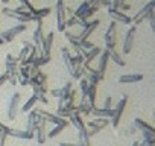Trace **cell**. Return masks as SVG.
Returning <instances> with one entry per match:
<instances>
[{"instance_id":"cell-1","label":"cell","mask_w":155,"mask_h":146,"mask_svg":"<svg viewBox=\"0 0 155 146\" xmlns=\"http://www.w3.org/2000/svg\"><path fill=\"white\" fill-rule=\"evenodd\" d=\"M5 15H8V17H11V18H15L17 22H20V23H28V22H35L34 20V17L28 12V9L21 5L20 8H15V9H9V8H5L3 11H2Z\"/></svg>"},{"instance_id":"cell-2","label":"cell","mask_w":155,"mask_h":146,"mask_svg":"<svg viewBox=\"0 0 155 146\" xmlns=\"http://www.w3.org/2000/svg\"><path fill=\"white\" fill-rule=\"evenodd\" d=\"M126 104H128V96L125 95V96H122V98H120L119 104H117V105H116V108L113 110V114H111L110 122H111V125H113V128H114V129H117V126H119V122H120V119H122V114H123V110H125Z\"/></svg>"},{"instance_id":"cell-3","label":"cell","mask_w":155,"mask_h":146,"mask_svg":"<svg viewBox=\"0 0 155 146\" xmlns=\"http://www.w3.org/2000/svg\"><path fill=\"white\" fill-rule=\"evenodd\" d=\"M153 8H155V0H150L149 3H146V5H144V6H143V8H141V9L132 17V18H131V23H132L134 26H138L144 18H147L149 12L153 11Z\"/></svg>"},{"instance_id":"cell-4","label":"cell","mask_w":155,"mask_h":146,"mask_svg":"<svg viewBox=\"0 0 155 146\" xmlns=\"http://www.w3.org/2000/svg\"><path fill=\"white\" fill-rule=\"evenodd\" d=\"M65 6H64V2L62 0H58L56 5H55V14H56V28L59 32H64L65 31Z\"/></svg>"},{"instance_id":"cell-5","label":"cell","mask_w":155,"mask_h":146,"mask_svg":"<svg viewBox=\"0 0 155 146\" xmlns=\"http://www.w3.org/2000/svg\"><path fill=\"white\" fill-rule=\"evenodd\" d=\"M3 134L9 135V137H15V138H23V140H31V138L35 137V134H32V132H29L26 129L21 131V129H14V128H8V126H5Z\"/></svg>"},{"instance_id":"cell-6","label":"cell","mask_w":155,"mask_h":146,"mask_svg":"<svg viewBox=\"0 0 155 146\" xmlns=\"http://www.w3.org/2000/svg\"><path fill=\"white\" fill-rule=\"evenodd\" d=\"M23 6L28 9V12H29V14L34 17V20H35V22H37L38 18L47 17V15L52 12V9H50V8H41V9H37V8H34V6L31 5V2H26Z\"/></svg>"},{"instance_id":"cell-7","label":"cell","mask_w":155,"mask_h":146,"mask_svg":"<svg viewBox=\"0 0 155 146\" xmlns=\"http://www.w3.org/2000/svg\"><path fill=\"white\" fill-rule=\"evenodd\" d=\"M116 22H113L111 25H110V28L107 29V32H105V44H107V50H113L114 49V46H116Z\"/></svg>"},{"instance_id":"cell-8","label":"cell","mask_w":155,"mask_h":146,"mask_svg":"<svg viewBox=\"0 0 155 146\" xmlns=\"http://www.w3.org/2000/svg\"><path fill=\"white\" fill-rule=\"evenodd\" d=\"M40 123H44V122L41 120V117H40V114L37 113V110L31 111L29 116H28V128H26V131L35 134V129H37V126H38Z\"/></svg>"},{"instance_id":"cell-9","label":"cell","mask_w":155,"mask_h":146,"mask_svg":"<svg viewBox=\"0 0 155 146\" xmlns=\"http://www.w3.org/2000/svg\"><path fill=\"white\" fill-rule=\"evenodd\" d=\"M18 102H20V95L18 93H14L9 99V104H8V117L9 120H14L15 116H17V110H18Z\"/></svg>"},{"instance_id":"cell-10","label":"cell","mask_w":155,"mask_h":146,"mask_svg":"<svg viewBox=\"0 0 155 146\" xmlns=\"http://www.w3.org/2000/svg\"><path fill=\"white\" fill-rule=\"evenodd\" d=\"M108 14H110V17L117 23H122V25H131V17H128L125 12H120V11H117V9H113V8H108Z\"/></svg>"},{"instance_id":"cell-11","label":"cell","mask_w":155,"mask_h":146,"mask_svg":"<svg viewBox=\"0 0 155 146\" xmlns=\"http://www.w3.org/2000/svg\"><path fill=\"white\" fill-rule=\"evenodd\" d=\"M135 29L137 26H131L129 31L126 32V37H125V43H123V53H129L131 49H132V44H134V37H135Z\"/></svg>"},{"instance_id":"cell-12","label":"cell","mask_w":155,"mask_h":146,"mask_svg":"<svg viewBox=\"0 0 155 146\" xmlns=\"http://www.w3.org/2000/svg\"><path fill=\"white\" fill-rule=\"evenodd\" d=\"M101 59H99V65H97V71H99V75L102 76V79H104V76H105V71H107V64H108V59H110V50H101Z\"/></svg>"},{"instance_id":"cell-13","label":"cell","mask_w":155,"mask_h":146,"mask_svg":"<svg viewBox=\"0 0 155 146\" xmlns=\"http://www.w3.org/2000/svg\"><path fill=\"white\" fill-rule=\"evenodd\" d=\"M53 32H50V34H47V35H44L43 37V41H41V46H40V49L43 50V55L44 56H50V49H52V43H53Z\"/></svg>"},{"instance_id":"cell-14","label":"cell","mask_w":155,"mask_h":146,"mask_svg":"<svg viewBox=\"0 0 155 146\" xmlns=\"http://www.w3.org/2000/svg\"><path fill=\"white\" fill-rule=\"evenodd\" d=\"M6 75L8 76H15V73H17V68H18V62L17 59L12 56V55H6Z\"/></svg>"},{"instance_id":"cell-15","label":"cell","mask_w":155,"mask_h":146,"mask_svg":"<svg viewBox=\"0 0 155 146\" xmlns=\"http://www.w3.org/2000/svg\"><path fill=\"white\" fill-rule=\"evenodd\" d=\"M37 23H38V26H37V29L34 31V34H32V40H34V46L37 47V49H40V46H41V41H43V22H41V18H38L37 20Z\"/></svg>"},{"instance_id":"cell-16","label":"cell","mask_w":155,"mask_h":146,"mask_svg":"<svg viewBox=\"0 0 155 146\" xmlns=\"http://www.w3.org/2000/svg\"><path fill=\"white\" fill-rule=\"evenodd\" d=\"M99 23H101L99 20H93V22H88V23H87V26H85V28L82 29V34H81V35H78V38H79L81 41L87 40V38H88V37L91 35V32H93V31H94V29H96V28L99 26Z\"/></svg>"},{"instance_id":"cell-17","label":"cell","mask_w":155,"mask_h":146,"mask_svg":"<svg viewBox=\"0 0 155 146\" xmlns=\"http://www.w3.org/2000/svg\"><path fill=\"white\" fill-rule=\"evenodd\" d=\"M143 79V75L140 73H126V75H122L119 78L120 84H134V82H140Z\"/></svg>"},{"instance_id":"cell-18","label":"cell","mask_w":155,"mask_h":146,"mask_svg":"<svg viewBox=\"0 0 155 146\" xmlns=\"http://www.w3.org/2000/svg\"><path fill=\"white\" fill-rule=\"evenodd\" d=\"M61 56H62V59H64V62H65V67H67L68 71L71 73L73 68H74V64H73V56L70 55V50H68L67 47H62V49H61Z\"/></svg>"},{"instance_id":"cell-19","label":"cell","mask_w":155,"mask_h":146,"mask_svg":"<svg viewBox=\"0 0 155 146\" xmlns=\"http://www.w3.org/2000/svg\"><path fill=\"white\" fill-rule=\"evenodd\" d=\"M90 114H93L94 117H99V119H111V114H113V108H93L91 110V113Z\"/></svg>"},{"instance_id":"cell-20","label":"cell","mask_w":155,"mask_h":146,"mask_svg":"<svg viewBox=\"0 0 155 146\" xmlns=\"http://www.w3.org/2000/svg\"><path fill=\"white\" fill-rule=\"evenodd\" d=\"M70 123H71L78 131H84V129H87V128H85V123L82 122V116L76 114V113L70 116Z\"/></svg>"},{"instance_id":"cell-21","label":"cell","mask_w":155,"mask_h":146,"mask_svg":"<svg viewBox=\"0 0 155 146\" xmlns=\"http://www.w3.org/2000/svg\"><path fill=\"white\" fill-rule=\"evenodd\" d=\"M64 37H65V40L73 46V49H74L76 53H78V50H79V43H81V40L78 38V35H74V34H71V32H68V31H64Z\"/></svg>"},{"instance_id":"cell-22","label":"cell","mask_w":155,"mask_h":146,"mask_svg":"<svg viewBox=\"0 0 155 146\" xmlns=\"http://www.w3.org/2000/svg\"><path fill=\"white\" fill-rule=\"evenodd\" d=\"M101 53V49L99 47H93V49H90L88 52H85V55H84V64H90L97 55Z\"/></svg>"},{"instance_id":"cell-23","label":"cell","mask_w":155,"mask_h":146,"mask_svg":"<svg viewBox=\"0 0 155 146\" xmlns=\"http://www.w3.org/2000/svg\"><path fill=\"white\" fill-rule=\"evenodd\" d=\"M37 102H38V96H37V95H32V96L26 101V104L21 107V113H29L31 110H34V107H35Z\"/></svg>"},{"instance_id":"cell-24","label":"cell","mask_w":155,"mask_h":146,"mask_svg":"<svg viewBox=\"0 0 155 146\" xmlns=\"http://www.w3.org/2000/svg\"><path fill=\"white\" fill-rule=\"evenodd\" d=\"M88 8H90V3H88V0H84L82 2V5L78 8L74 12H73V15L76 17V18H84V15H85V12L88 11Z\"/></svg>"},{"instance_id":"cell-25","label":"cell","mask_w":155,"mask_h":146,"mask_svg":"<svg viewBox=\"0 0 155 146\" xmlns=\"http://www.w3.org/2000/svg\"><path fill=\"white\" fill-rule=\"evenodd\" d=\"M68 125H70V122H68V120H64L62 123H59V125H55V128H53V129H52V131L47 134V137H49V138H55V137H56V135H58V134H59V132H61L64 128H67Z\"/></svg>"},{"instance_id":"cell-26","label":"cell","mask_w":155,"mask_h":146,"mask_svg":"<svg viewBox=\"0 0 155 146\" xmlns=\"http://www.w3.org/2000/svg\"><path fill=\"white\" fill-rule=\"evenodd\" d=\"M35 135H37V141H38L40 144H43V143L46 141V138H47V135H46V129H44V123H40V125L37 126V129H35Z\"/></svg>"},{"instance_id":"cell-27","label":"cell","mask_w":155,"mask_h":146,"mask_svg":"<svg viewBox=\"0 0 155 146\" xmlns=\"http://www.w3.org/2000/svg\"><path fill=\"white\" fill-rule=\"evenodd\" d=\"M134 122H135V128H138L140 131H149V132H155L153 126H150L147 122H144V120H141V119H135Z\"/></svg>"},{"instance_id":"cell-28","label":"cell","mask_w":155,"mask_h":146,"mask_svg":"<svg viewBox=\"0 0 155 146\" xmlns=\"http://www.w3.org/2000/svg\"><path fill=\"white\" fill-rule=\"evenodd\" d=\"M84 75H85L84 67H82V65H74V68H73V71H71L73 79H78V81H79L81 78H84Z\"/></svg>"},{"instance_id":"cell-29","label":"cell","mask_w":155,"mask_h":146,"mask_svg":"<svg viewBox=\"0 0 155 146\" xmlns=\"http://www.w3.org/2000/svg\"><path fill=\"white\" fill-rule=\"evenodd\" d=\"M78 132H79V144H82V146H91V143H90V135L87 134V129L78 131Z\"/></svg>"},{"instance_id":"cell-30","label":"cell","mask_w":155,"mask_h":146,"mask_svg":"<svg viewBox=\"0 0 155 146\" xmlns=\"http://www.w3.org/2000/svg\"><path fill=\"white\" fill-rule=\"evenodd\" d=\"M110 59H113V61H114L117 65H120V67H123V65L126 64V62L123 61V58H122V56L114 50V49H113V50H110Z\"/></svg>"},{"instance_id":"cell-31","label":"cell","mask_w":155,"mask_h":146,"mask_svg":"<svg viewBox=\"0 0 155 146\" xmlns=\"http://www.w3.org/2000/svg\"><path fill=\"white\" fill-rule=\"evenodd\" d=\"M50 61V56H37V59L32 62V67H37V68H40L41 65H44V64H47Z\"/></svg>"},{"instance_id":"cell-32","label":"cell","mask_w":155,"mask_h":146,"mask_svg":"<svg viewBox=\"0 0 155 146\" xmlns=\"http://www.w3.org/2000/svg\"><path fill=\"white\" fill-rule=\"evenodd\" d=\"M37 47H34L32 50H29V55H28V58H26V61H25V65H32V62L37 59Z\"/></svg>"},{"instance_id":"cell-33","label":"cell","mask_w":155,"mask_h":146,"mask_svg":"<svg viewBox=\"0 0 155 146\" xmlns=\"http://www.w3.org/2000/svg\"><path fill=\"white\" fill-rule=\"evenodd\" d=\"M28 29V26L26 25H23V23H20V25H17V26H14V28H11L9 29V32L15 37V35H18V34H21V32H25Z\"/></svg>"},{"instance_id":"cell-34","label":"cell","mask_w":155,"mask_h":146,"mask_svg":"<svg viewBox=\"0 0 155 146\" xmlns=\"http://www.w3.org/2000/svg\"><path fill=\"white\" fill-rule=\"evenodd\" d=\"M79 88L82 91V98H85V93H87V88H88V81L85 78H81L79 79Z\"/></svg>"},{"instance_id":"cell-35","label":"cell","mask_w":155,"mask_h":146,"mask_svg":"<svg viewBox=\"0 0 155 146\" xmlns=\"http://www.w3.org/2000/svg\"><path fill=\"white\" fill-rule=\"evenodd\" d=\"M147 18H149L150 31H152V34H155V11H150V12H149V15H147Z\"/></svg>"},{"instance_id":"cell-36","label":"cell","mask_w":155,"mask_h":146,"mask_svg":"<svg viewBox=\"0 0 155 146\" xmlns=\"http://www.w3.org/2000/svg\"><path fill=\"white\" fill-rule=\"evenodd\" d=\"M141 134H143V141H155V132L141 131Z\"/></svg>"},{"instance_id":"cell-37","label":"cell","mask_w":155,"mask_h":146,"mask_svg":"<svg viewBox=\"0 0 155 146\" xmlns=\"http://www.w3.org/2000/svg\"><path fill=\"white\" fill-rule=\"evenodd\" d=\"M76 22H78V18H76L74 15H71V17L65 18V28H73V26L76 25Z\"/></svg>"},{"instance_id":"cell-38","label":"cell","mask_w":155,"mask_h":146,"mask_svg":"<svg viewBox=\"0 0 155 146\" xmlns=\"http://www.w3.org/2000/svg\"><path fill=\"white\" fill-rule=\"evenodd\" d=\"M131 9V5H126V3H120L119 6H117V11H120V12H123V11H129Z\"/></svg>"},{"instance_id":"cell-39","label":"cell","mask_w":155,"mask_h":146,"mask_svg":"<svg viewBox=\"0 0 155 146\" xmlns=\"http://www.w3.org/2000/svg\"><path fill=\"white\" fill-rule=\"evenodd\" d=\"M8 78H9V76L6 75V73H5V75H0V87H2V85L8 81Z\"/></svg>"},{"instance_id":"cell-40","label":"cell","mask_w":155,"mask_h":146,"mask_svg":"<svg viewBox=\"0 0 155 146\" xmlns=\"http://www.w3.org/2000/svg\"><path fill=\"white\" fill-rule=\"evenodd\" d=\"M50 95H52L53 98H56V99H58V98L61 96V90H52V91H50Z\"/></svg>"},{"instance_id":"cell-41","label":"cell","mask_w":155,"mask_h":146,"mask_svg":"<svg viewBox=\"0 0 155 146\" xmlns=\"http://www.w3.org/2000/svg\"><path fill=\"white\" fill-rule=\"evenodd\" d=\"M6 137H8V135H5L3 132L0 134V146H5V140H6Z\"/></svg>"},{"instance_id":"cell-42","label":"cell","mask_w":155,"mask_h":146,"mask_svg":"<svg viewBox=\"0 0 155 146\" xmlns=\"http://www.w3.org/2000/svg\"><path fill=\"white\" fill-rule=\"evenodd\" d=\"M135 132V128H126V135H131Z\"/></svg>"},{"instance_id":"cell-43","label":"cell","mask_w":155,"mask_h":146,"mask_svg":"<svg viewBox=\"0 0 155 146\" xmlns=\"http://www.w3.org/2000/svg\"><path fill=\"white\" fill-rule=\"evenodd\" d=\"M88 3H90V6H91V5H99L101 0H88Z\"/></svg>"},{"instance_id":"cell-44","label":"cell","mask_w":155,"mask_h":146,"mask_svg":"<svg viewBox=\"0 0 155 146\" xmlns=\"http://www.w3.org/2000/svg\"><path fill=\"white\" fill-rule=\"evenodd\" d=\"M59 146H82V144H73V143H59Z\"/></svg>"},{"instance_id":"cell-45","label":"cell","mask_w":155,"mask_h":146,"mask_svg":"<svg viewBox=\"0 0 155 146\" xmlns=\"http://www.w3.org/2000/svg\"><path fill=\"white\" fill-rule=\"evenodd\" d=\"M26 2H29V0H20V3H21V5H25Z\"/></svg>"},{"instance_id":"cell-46","label":"cell","mask_w":155,"mask_h":146,"mask_svg":"<svg viewBox=\"0 0 155 146\" xmlns=\"http://www.w3.org/2000/svg\"><path fill=\"white\" fill-rule=\"evenodd\" d=\"M0 2H3V3H8V2H9V0H0Z\"/></svg>"},{"instance_id":"cell-47","label":"cell","mask_w":155,"mask_h":146,"mask_svg":"<svg viewBox=\"0 0 155 146\" xmlns=\"http://www.w3.org/2000/svg\"><path fill=\"white\" fill-rule=\"evenodd\" d=\"M2 44H3V40H2V38H0V46H2Z\"/></svg>"}]
</instances>
